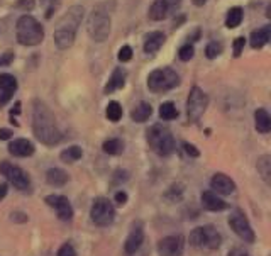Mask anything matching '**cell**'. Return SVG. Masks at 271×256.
Instances as JSON below:
<instances>
[{
  "mask_svg": "<svg viewBox=\"0 0 271 256\" xmlns=\"http://www.w3.org/2000/svg\"><path fill=\"white\" fill-rule=\"evenodd\" d=\"M32 131L34 136L46 146H54L61 141V132L56 126V119L47 109L46 103L36 100L32 109Z\"/></svg>",
  "mask_w": 271,
  "mask_h": 256,
  "instance_id": "6da1fadb",
  "label": "cell"
},
{
  "mask_svg": "<svg viewBox=\"0 0 271 256\" xmlns=\"http://www.w3.org/2000/svg\"><path fill=\"white\" fill-rule=\"evenodd\" d=\"M16 36L23 46H38L45 39V29L32 16H23L16 24Z\"/></svg>",
  "mask_w": 271,
  "mask_h": 256,
  "instance_id": "7a4b0ae2",
  "label": "cell"
},
{
  "mask_svg": "<svg viewBox=\"0 0 271 256\" xmlns=\"http://www.w3.org/2000/svg\"><path fill=\"white\" fill-rule=\"evenodd\" d=\"M148 143L153 148V151L163 158L173 154L175 150H177V143H175L171 131L166 126H161V124L151 126V129L148 131Z\"/></svg>",
  "mask_w": 271,
  "mask_h": 256,
  "instance_id": "3957f363",
  "label": "cell"
},
{
  "mask_svg": "<svg viewBox=\"0 0 271 256\" xmlns=\"http://www.w3.org/2000/svg\"><path fill=\"white\" fill-rule=\"evenodd\" d=\"M87 32L95 43H104L111 34V16L104 7H95L87 19Z\"/></svg>",
  "mask_w": 271,
  "mask_h": 256,
  "instance_id": "277c9868",
  "label": "cell"
},
{
  "mask_svg": "<svg viewBox=\"0 0 271 256\" xmlns=\"http://www.w3.org/2000/svg\"><path fill=\"white\" fill-rule=\"evenodd\" d=\"M188 241L193 248H205V250H217L222 244V236L214 226H199L188 236Z\"/></svg>",
  "mask_w": 271,
  "mask_h": 256,
  "instance_id": "5b68a950",
  "label": "cell"
},
{
  "mask_svg": "<svg viewBox=\"0 0 271 256\" xmlns=\"http://www.w3.org/2000/svg\"><path fill=\"white\" fill-rule=\"evenodd\" d=\"M180 85V77L175 70L171 68H159L149 73L148 77V87L151 92L161 94V92H168L171 88Z\"/></svg>",
  "mask_w": 271,
  "mask_h": 256,
  "instance_id": "8992f818",
  "label": "cell"
},
{
  "mask_svg": "<svg viewBox=\"0 0 271 256\" xmlns=\"http://www.w3.org/2000/svg\"><path fill=\"white\" fill-rule=\"evenodd\" d=\"M90 219L98 228H109L115 221V207L107 197H97L91 202Z\"/></svg>",
  "mask_w": 271,
  "mask_h": 256,
  "instance_id": "52a82bcc",
  "label": "cell"
},
{
  "mask_svg": "<svg viewBox=\"0 0 271 256\" xmlns=\"http://www.w3.org/2000/svg\"><path fill=\"white\" fill-rule=\"evenodd\" d=\"M227 222H229L230 229L236 232V236L241 237L244 243L252 244L256 241V234H254V231H252L251 222H249V219L246 217V214H244L241 209L232 210L229 219H227Z\"/></svg>",
  "mask_w": 271,
  "mask_h": 256,
  "instance_id": "ba28073f",
  "label": "cell"
},
{
  "mask_svg": "<svg viewBox=\"0 0 271 256\" xmlns=\"http://www.w3.org/2000/svg\"><path fill=\"white\" fill-rule=\"evenodd\" d=\"M0 175L5 177L7 181L12 183L17 190L25 192L31 188V178H29V175L21 168V166L12 165V163H9V161H2L0 163Z\"/></svg>",
  "mask_w": 271,
  "mask_h": 256,
  "instance_id": "9c48e42d",
  "label": "cell"
},
{
  "mask_svg": "<svg viewBox=\"0 0 271 256\" xmlns=\"http://www.w3.org/2000/svg\"><path fill=\"white\" fill-rule=\"evenodd\" d=\"M208 105V97L205 95V92L199 87H193L190 90L188 100H186V114H188L190 121H199L203 116V112L207 110Z\"/></svg>",
  "mask_w": 271,
  "mask_h": 256,
  "instance_id": "30bf717a",
  "label": "cell"
},
{
  "mask_svg": "<svg viewBox=\"0 0 271 256\" xmlns=\"http://www.w3.org/2000/svg\"><path fill=\"white\" fill-rule=\"evenodd\" d=\"M83 16H85V9H83L82 5H71L67 12L63 14V17L58 21L54 31H63V32H69V34L76 36V29L82 24Z\"/></svg>",
  "mask_w": 271,
  "mask_h": 256,
  "instance_id": "8fae6325",
  "label": "cell"
},
{
  "mask_svg": "<svg viewBox=\"0 0 271 256\" xmlns=\"http://www.w3.org/2000/svg\"><path fill=\"white\" fill-rule=\"evenodd\" d=\"M159 256H181L185 250V239L183 236H164L156 244Z\"/></svg>",
  "mask_w": 271,
  "mask_h": 256,
  "instance_id": "7c38bea8",
  "label": "cell"
},
{
  "mask_svg": "<svg viewBox=\"0 0 271 256\" xmlns=\"http://www.w3.org/2000/svg\"><path fill=\"white\" fill-rule=\"evenodd\" d=\"M45 202L56 210V216L60 221L68 222L73 219V207L68 197H65V195H47L45 199Z\"/></svg>",
  "mask_w": 271,
  "mask_h": 256,
  "instance_id": "4fadbf2b",
  "label": "cell"
},
{
  "mask_svg": "<svg viewBox=\"0 0 271 256\" xmlns=\"http://www.w3.org/2000/svg\"><path fill=\"white\" fill-rule=\"evenodd\" d=\"M144 228H142V222H133L129 229V234L126 237V243H124V251L127 255H134L141 250L142 243H144Z\"/></svg>",
  "mask_w": 271,
  "mask_h": 256,
  "instance_id": "5bb4252c",
  "label": "cell"
},
{
  "mask_svg": "<svg viewBox=\"0 0 271 256\" xmlns=\"http://www.w3.org/2000/svg\"><path fill=\"white\" fill-rule=\"evenodd\" d=\"M210 188L217 195H232L236 192V183L226 173H215L210 178Z\"/></svg>",
  "mask_w": 271,
  "mask_h": 256,
  "instance_id": "9a60e30c",
  "label": "cell"
},
{
  "mask_svg": "<svg viewBox=\"0 0 271 256\" xmlns=\"http://www.w3.org/2000/svg\"><path fill=\"white\" fill-rule=\"evenodd\" d=\"M200 202H202L203 209L210 210V212H222V210L229 209V204H227L221 195H217L212 190L202 192V195H200Z\"/></svg>",
  "mask_w": 271,
  "mask_h": 256,
  "instance_id": "2e32d148",
  "label": "cell"
},
{
  "mask_svg": "<svg viewBox=\"0 0 271 256\" xmlns=\"http://www.w3.org/2000/svg\"><path fill=\"white\" fill-rule=\"evenodd\" d=\"M9 153L12 156H17V158H27V156H32L36 151L34 144L31 143L29 139H24V138H19V139H14L9 143Z\"/></svg>",
  "mask_w": 271,
  "mask_h": 256,
  "instance_id": "e0dca14e",
  "label": "cell"
},
{
  "mask_svg": "<svg viewBox=\"0 0 271 256\" xmlns=\"http://www.w3.org/2000/svg\"><path fill=\"white\" fill-rule=\"evenodd\" d=\"M171 12H173V9H171V5L166 0H155V2L151 3V7H149L148 16L151 21H163V19H166Z\"/></svg>",
  "mask_w": 271,
  "mask_h": 256,
  "instance_id": "ac0fdd59",
  "label": "cell"
},
{
  "mask_svg": "<svg viewBox=\"0 0 271 256\" xmlns=\"http://www.w3.org/2000/svg\"><path fill=\"white\" fill-rule=\"evenodd\" d=\"M164 44V34L159 31H153L149 34H146L144 38V53L155 54L156 51H159V48Z\"/></svg>",
  "mask_w": 271,
  "mask_h": 256,
  "instance_id": "d6986e66",
  "label": "cell"
},
{
  "mask_svg": "<svg viewBox=\"0 0 271 256\" xmlns=\"http://www.w3.org/2000/svg\"><path fill=\"white\" fill-rule=\"evenodd\" d=\"M270 38H271V26H265V27L251 32L249 44H251L254 50H259V48H263L265 44H268Z\"/></svg>",
  "mask_w": 271,
  "mask_h": 256,
  "instance_id": "ffe728a7",
  "label": "cell"
},
{
  "mask_svg": "<svg viewBox=\"0 0 271 256\" xmlns=\"http://www.w3.org/2000/svg\"><path fill=\"white\" fill-rule=\"evenodd\" d=\"M68 173L61 168H49L46 172V181L51 187H63V185L68 183Z\"/></svg>",
  "mask_w": 271,
  "mask_h": 256,
  "instance_id": "44dd1931",
  "label": "cell"
},
{
  "mask_svg": "<svg viewBox=\"0 0 271 256\" xmlns=\"http://www.w3.org/2000/svg\"><path fill=\"white\" fill-rule=\"evenodd\" d=\"M254 126L258 129V132L268 134L271 131V117L266 109H258L254 112Z\"/></svg>",
  "mask_w": 271,
  "mask_h": 256,
  "instance_id": "7402d4cb",
  "label": "cell"
},
{
  "mask_svg": "<svg viewBox=\"0 0 271 256\" xmlns=\"http://www.w3.org/2000/svg\"><path fill=\"white\" fill-rule=\"evenodd\" d=\"M151 116H153V107H151V103H148V102H141L133 112H131V119H133L134 122H146Z\"/></svg>",
  "mask_w": 271,
  "mask_h": 256,
  "instance_id": "603a6c76",
  "label": "cell"
},
{
  "mask_svg": "<svg viewBox=\"0 0 271 256\" xmlns=\"http://www.w3.org/2000/svg\"><path fill=\"white\" fill-rule=\"evenodd\" d=\"M258 172L266 183H271V156L270 154H263V156L258 159Z\"/></svg>",
  "mask_w": 271,
  "mask_h": 256,
  "instance_id": "cb8c5ba5",
  "label": "cell"
},
{
  "mask_svg": "<svg viewBox=\"0 0 271 256\" xmlns=\"http://www.w3.org/2000/svg\"><path fill=\"white\" fill-rule=\"evenodd\" d=\"M124 78H126V73H124V70L117 68L115 72L112 73L111 80H109L107 87H105V94H111V92L117 90V88L124 87Z\"/></svg>",
  "mask_w": 271,
  "mask_h": 256,
  "instance_id": "d4e9b609",
  "label": "cell"
},
{
  "mask_svg": "<svg viewBox=\"0 0 271 256\" xmlns=\"http://www.w3.org/2000/svg\"><path fill=\"white\" fill-rule=\"evenodd\" d=\"M83 156V150L80 146H69L67 150L61 151L60 158L63 163H75Z\"/></svg>",
  "mask_w": 271,
  "mask_h": 256,
  "instance_id": "484cf974",
  "label": "cell"
},
{
  "mask_svg": "<svg viewBox=\"0 0 271 256\" xmlns=\"http://www.w3.org/2000/svg\"><path fill=\"white\" fill-rule=\"evenodd\" d=\"M102 150H104V153L117 156V154H120L124 151V143L117 138L107 139V141H104V144H102Z\"/></svg>",
  "mask_w": 271,
  "mask_h": 256,
  "instance_id": "4316f807",
  "label": "cell"
},
{
  "mask_svg": "<svg viewBox=\"0 0 271 256\" xmlns=\"http://www.w3.org/2000/svg\"><path fill=\"white\" fill-rule=\"evenodd\" d=\"M243 9L241 7H234V9H230L229 10V14H227V17H226V26L229 29H234V27H237V26L243 22Z\"/></svg>",
  "mask_w": 271,
  "mask_h": 256,
  "instance_id": "83f0119b",
  "label": "cell"
},
{
  "mask_svg": "<svg viewBox=\"0 0 271 256\" xmlns=\"http://www.w3.org/2000/svg\"><path fill=\"white\" fill-rule=\"evenodd\" d=\"M0 90L14 95V92L17 90V80L9 73H2L0 75Z\"/></svg>",
  "mask_w": 271,
  "mask_h": 256,
  "instance_id": "f1b7e54d",
  "label": "cell"
},
{
  "mask_svg": "<svg viewBox=\"0 0 271 256\" xmlns=\"http://www.w3.org/2000/svg\"><path fill=\"white\" fill-rule=\"evenodd\" d=\"M159 117L163 121H173V119L178 117V110L175 107L173 102H164L159 105Z\"/></svg>",
  "mask_w": 271,
  "mask_h": 256,
  "instance_id": "f546056e",
  "label": "cell"
},
{
  "mask_svg": "<svg viewBox=\"0 0 271 256\" xmlns=\"http://www.w3.org/2000/svg\"><path fill=\"white\" fill-rule=\"evenodd\" d=\"M105 116H107L109 121H112V122H119L120 119H122V107H120V103H119V102H115V100H112V102H109L107 110H105Z\"/></svg>",
  "mask_w": 271,
  "mask_h": 256,
  "instance_id": "4dcf8cb0",
  "label": "cell"
},
{
  "mask_svg": "<svg viewBox=\"0 0 271 256\" xmlns=\"http://www.w3.org/2000/svg\"><path fill=\"white\" fill-rule=\"evenodd\" d=\"M183 188L185 187H183L181 183L171 185V187L164 192V197H166L168 200H171V202H177V200H180L183 197Z\"/></svg>",
  "mask_w": 271,
  "mask_h": 256,
  "instance_id": "1f68e13d",
  "label": "cell"
},
{
  "mask_svg": "<svg viewBox=\"0 0 271 256\" xmlns=\"http://www.w3.org/2000/svg\"><path fill=\"white\" fill-rule=\"evenodd\" d=\"M221 53H222V44L217 43V41H212V43H208L207 48H205V54H207L208 59L217 58Z\"/></svg>",
  "mask_w": 271,
  "mask_h": 256,
  "instance_id": "d6a6232c",
  "label": "cell"
},
{
  "mask_svg": "<svg viewBox=\"0 0 271 256\" xmlns=\"http://www.w3.org/2000/svg\"><path fill=\"white\" fill-rule=\"evenodd\" d=\"M193 53H195V50H193L192 44H185V46H181L180 51H178V56H180L181 61H190V59L193 58Z\"/></svg>",
  "mask_w": 271,
  "mask_h": 256,
  "instance_id": "836d02e7",
  "label": "cell"
},
{
  "mask_svg": "<svg viewBox=\"0 0 271 256\" xmlns=\"http://www.w3.org/2000/svg\"><path fill=\"white\" fill-rule=\"evenodd\" d=\"M56 256H78V255H76V250L73 248L71 243H63L60 246V250H58Z\"/></svg>",
  "mask_w": 271,
  "mask_h": 256,
  "instance_id": "e575fe53",
  "label": "cell"
},
{
  "mask_svg": "<svg viewBox=\"0 0 271 256\" xmlns=\"http://www.w3.org/2000/svg\"><path fill=\"white\" fill-rule=\"evenodd\" d=\"M181 148L185 150V153L188 154L190 158H199L200 156V150L197 146H193V144H190V143H183L181 144Z\"/></svg>",
  "mask_w": 271,
  "mask_h": 256,
  "instance_id": "d590c367",
  "label": "cell"
},
{
  "mask_svg": "<svg viewBox=\"0 0 271 256\" xmlns=\"http://www.w3.org/2000/svg\"><path fill=\"white\" fill-rule=\"evenodd\" d=\"M133 58V48L131 46H122L120 48V51H119V59L122 63H126V61H129V59Z\"/></svg>",
  "mask_w": 271,
  "mask_h": 256,
  "instance_id": "8d00e7d4",
  "label": "cell"
},
{
  "mask_svg": "<svg viewBox=\"0 0 271 256\" xmlns=\"http://www.w3.org/2000/svg\"><path fill=\"white\" fill-rule=\"evenodd\" d=\"M127 199H129V197H127V194H126L124 190H117L115 195H113V202H115L117 205H120V207L126 205V204H127Z\"/></svg>",
  "mask_w": 271,
  "mask_h": 256,
  "instance_id": "74e56055",
  "label": "cell"
},
{
  "mask_svg": "<svg viewBox=\"0 0 271 256\" xmlns=\"http://www.w3.org/2000/svg\"><path fill=\"white\" fill-rule=\"evenodd\" d=\"M10 219H12L14 222H27L29 221V216L25 212H21V210H14L12 214H10Z\"/></svg>",
  "mask_w": 271,
  "mask_h": 256,
  "instance_id": "f35d334b",
  "label": "cell"
},
{
  "mask_svg": "<svg viewBox=\"0 0 271 256\" xmlns=\"http://www.w3.org/2000/svg\"><path fill=\"white\" fill-rule=\"evenodd\" d=\"M244 43H246V39L244 38H237L236 41H234V56H241V51H243L244 48Z\"/></svg>",
  "mask_w": 271,
  "mask_h": 256,
  "instance_id": "ab89813d",
  "label": "cell"
},
{
  "mask_svg": "<svg viewBox=\"0 0 271 256\" xmlns=\"http://www.w3.org/2000/svg\"><path fill=\"white\" fill-rule=\"evenodd\" d=\"M227 256H251V255H249V251L244 250V248L236 246V248H232L229 253H227Z\"/></svg>",
  "mask_w": 271,
  "mask_h": 256,
  "instance_id": "60d3db41",
  "label": "cell"
},
{
  "mask_svg": "<svg viewBox=\"0 0 271 256\" xmlns=\"http://www.w3.org/2000/svg\"><path fill=\"white\" fill-rule=\"evenodd\" d=\"M113 181H127V178H129V173L126 172V170H117L115 175H113Z\"/></svg>",
  "mask_w": 271,
  "mask_h": 256,
  "instance_id": "b9f144b4",
  "label": "cell"
},
{
  "mask_svg": "<svg viewBox=\"0 0 271 256\" xmlns=\"http://www.w3.org/2000/svg\"><path fill=\"white\" fill-rule=\"evenodd\" d=\"M12 136H14V132L10 131V129H5V128L0 129V141H7L12 138Z\"/></svg>",
  "mask_w": 271,
  "mask_h": 256,
  "instance_id": "7bdbcfd3",
  "label": "cell"
},
{
  "mask_svg": "<svg viewBox=\"0 0 271 256\" xmlns=\"http://www.w3.org/2000/svg\"><path fill=\"white\" fill-rule=\"evenodd\" d=\"M12 99V94H7V92H2L0 90V107L2 105H5L9 100Z\"/></svg>",
  "mask_w": 271,
  "mask_h": 256,
  "instance_id": "ee69618b",
  "label": "cell"
},
{
  "mask_svg": "<svg viewBox=\"0 0 271 256\" xmlns=\"http://www.w3.org/2000/svg\"><path fill=\"white\" fill-rule=\"evenodd\" d=\"M7 194H9V185H7V183H0V202H2V200L7 197Z\"/></svg>",
  "mask_w": 271,
  "mask_h": 256,
  "instance_id": "f6af8a7d",
  "label": "cell"
},
{
  "mask_svg": "<svg viewBox=\"0 0 271 256\" xmlns=\"http://www.w3.org/2000/svg\"><path fill=\"white\" fill-rule=\"evenodd\" d=\"M19 7H24V9H32V7H34V2H32V0H23V2H19Z\"/></svg>",
  "mask_w": 271,
  "mask_h": 256,
  "instance_id": "bcb514c9",
  "label": "cell"
},
{
  "mask_svg": "<svg viewBox=\"0 0 271 256\" xmlns=\"http://www.w3.org/2000/svg\"><path fill=\"white\" fill-rule=\"evenodd\" d=\"M166 2L168 3H170V5H171V9H178V5H180V3H181V0H166Z\"/></svg>",
  "mask_w": 271,
  "mask_h": 256,
  "instance_id": "7dc6e473",
  "label": "cell"
},
{
  "mask_svg": "<svg viewBox=\"0 0 271 256\" xmlns=\"http://www.w3.org/2000/svg\"><path fill=\"white\" fill-rule=\"evenodd\" d=\"M19 112H21V103L17 102V103H16V109H12V112H10V114L14 116V114H19Z\"/></svg>",
  "mask_w": 271,
  "mask_h": 256,
  "instance_id": "c3c4849f",
  "label": "cell"
},
{
  "mask_svg": "<svg viewBox=\"0 0 271 256\" xmlns=\"http://www.w3.org/2000/svg\"><path fill=\"white\" fill-rule=\"evenodd\" d=\"M205 2H207V0H193V3H195L197 7H202Z\"/></svg>",
  "mask_w": 271,
  "mask_h": 256,
  "instance_id": "681fc988",
  "label": "cell"
}]
</instances>
